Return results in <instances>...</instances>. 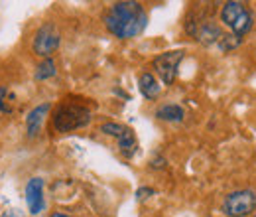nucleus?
Segmentation results:
<instances>
[{
  "label": "nucleus",
  "mask_w": 256,
  "mask_h": 217,
  "mask_svg": "<svg viewBox=\"0 0 256 217\" xmlns=\"http://www.w3.org/2000/svg\"><path fill=\"white\" fill-rule=\"evenodd\" d=\"M148 24V14L140 2L122 0L114 2L104 14V26L118 40H130L140 36Z\"/></svg>",
  "instance_id": "1"
},
{
  "label": "nucleus",
  "mask_w": 256,
  "mask_h": 217,
  "mask_svg": "<svg viewBox=\"0 0 256 217\" xmlns=\"http://www.w3.org/2000/svg\"><path fill=\"white\" fill-rule=\"evenodd\" d=\"M91 119H93V115H91L89 107L65 99L52 117V128L58 132H71V130L87 126L91 123Z\"/></svg>",
  "instance_id": "2"
},
{
  "label": "nucleus",
  "mask_w": 256,
  "mask_h": 217,
  "mask_svg": "<svg viewBox=\"0 0 256 217\" xmlns=\"http://www.w3.org/2000/svg\"><path fill=\"white\" fill-rule=\"evenodd\" d=\"M221 20H223L224 26L230 30V34L240 38V40L252 30V24H254L252 10L240 0L224 2L223 8H221Z\"/></svg>",
  "instance_id": "3"
},
{
  "label": "nucleus",
  "mask_w": 256,
  "mask_h": 217,
  "mask_svg": "<svg viewBox=\"0 0 256 217\" xmlns=\"http://www.w3.org/2000/svg\"><path fill=\"white\" fill-rule=\"evenodd\" d=\"M186 32L193 36L197 42H201L203 46H213L219 44L224 34L221 26L211 20L209 16H205L203 12H190L188 20H186Z\"/></svg>",
  "instance_id": "4"
},
{
  "label": "nucleus",
  "mask_w": 256,
  "mask_h": 217,
  "mask_svg": "<svg viewBox=\"0 0 256 217\" xmlns=\"http://www.w3.org/2000/svg\"><path fill=\"white\" fill-rule=\"evenodd\" d=\"M223 213L226 217H246L256 209V191L254 189H236L224 195Z\"/></svg>",
  "instance_id": "5"
},
{
  "label": "nucleus",
  "mask_w": 256,
  "mask_h": 217,
  "mask_svg": "<svg viewBox=\"0 0 256 217\" xmlns=\"http://www.w3.org/2000/svg\"><path fill=\"white\" fill-rule=\"evenodd\" d=\"M184 58H186L184 50H170V52H164V54L154 58L152 65H154V69H156V73H158L164 85H172L176 81L178 67H180Z\"/></svg>",
  "instance_id": "6"
},
{
  "label": "nucleus",
  "mask_w": 256,
  "mask_h": 217,
  "mask_svg": "<svg viewBox=\"0 0 256 217\" xmlns=\"http://www.w3.org/2000/svg\"><path fill=\"white\" fill-rule=\"evenodd\" d=\"M60 44H62V34L58 32V28L52 22H48V24H44L40 30L36 32L32 42V50L36 56L48 60L60 48Z\"/></svg>",
  "instance_id": "7"
},
{
  "label": "nucleus",
  "mask_w": 256,
  "mask_h": 217,
  "mask_svg": "<svg viewBox=\"0 0 256 217\" xmlns=\"http://www.w3.org/2000/svg\"><path fill=\"white\" fill-rule=\"evenodd\" d=\"M26 203H28V211L32 215H38L44 211L46 207V199H44V178H30L26 184Z\"/></svg>",
  "instance_id": "8"
},
{
  "label": "nucleus",
  "mask_w": 256,
  "mask_h": 217,
  "mask_svg": "<svg viewBox=\"0 0 256 217\" xmlns=\"http://www.w3.org/2000/svg\"><path fill=\"white\" fill-rule=\"evenodd\" d=\"M50 109H52L50 103H42V105L34 107L32 111L28 113V117H26V132H28V138H36V136L40 134L44 119H46V115L50 113Z\"/></svg>",
  "instance_id": "9"
},
{
  "label": "nucleus",
  "mask_w": 256,
  "mask_h": 217,
  "mask_svg": "<svg viewBox=\"0 0 256 217\" xmlns=\"http://www.w3.org/2000/svg\"><path fill=\"white\" fill-rule=\"evenodd\" d=\"M138 89H140V93L144 99H148V101H152V99H156L158 95H160V81L156 79V75L154 73H142L140 77H138Z\"/></svg>",
  "instance_id": "10"
},
{
  "label": "nucleus",
  "mask_w": 256,
  "mask_h": 217,
  "mask_svg": "<svg viewBox=\"0 0 256 217\" xmlns=\"http://www.w3.org/2000/svg\"><path fill=\"white\" fill-rule=\"evenodd\" d=\"M116 142H118L120 154L124 156V158H132V156L138 152V140H136V134H134V130L130 126L124 128V132L116 138Z\"/></svg>",
  "instance_id": "11"
},
{
  "label": "nucleus",
  "mask_w": 256,
  "mask_h": 217,
  "mask_svg": "<svg viewBox=\"0 0 256 217\" xmlns=\"http://www.w3.org/2000/svg\"><path fill=\"white\" fill-rule=\"evenodd\" d=\"M184 117H186L184 107H180V105H176V103L162 105L160 109L156 111V119L166 121V123H180V121H184Z\"/></svg>",
  "instance_id": "12"
},
{
  "label": "nucleus",
  "mask_w": 256,
  "mask_h": 217,
  "mask_svg": "<svg viewBox=\"0 0 256 217\" xmlns=\"http://www.w3.org/2000/svg\"><path fill=\"white\" fill-rule=\"evenodd\" d=\"M16 95L12 93L10 87L6 85H0V113L2 115H12L14 109H16Z\"/></svg>",
  "instance_id": "13"
},
{
  "label": "nucleus",
  "mask_w": 256,
  "mask_h": 217,
  "mask_svg": "<svg viewBox=\"0 0 256 217\" xmlns=\"http://www.w3.org/2000/svg\"><path fill=\"white\" fill-rule=\"evenodd\" d=\"M58 73V67H56V62L52 60V58H48V60H44V62L40 63L38 67H36V79L38 81H46V79H50V77H54Z\"/></svg>",
  "instance_id": "14"
},
{
  "label": "nucleus",
  "mask_w": 256,
  "mask_h": 217,
  "mask_svg": "<svg viewBox=\"0 0 256 217\" xmlns=\"http://www.w3.org/2000/svg\"><path fill=\"white\" fill-rule=\"evenodd\" d=\"M240 38H236V36H232V34H224L223 38H221V42L217 44L219 46V50L221 52H230V50H234V48H238L240 46Z\"/></svg>",
  "instance_id": "15"
},
{
  "label": "nucleus",
  "mask_w": 256,
  "mask_h": 217,
  "mask_svg": "<svg viewBox=\"0 0 256 217\" xmlns=\"http://www.w3.org/2000/svg\"><path fill=\"white\" fill-rule=\"evenodd\" d=\"M124 128H126V124H120V123H104L100 124V132L102 134H106V136H114V138H118L122 132H124Z\"/></svg>",
  "instance_id": "16"
},
{
  "label": "nucleus",
  "mask_w": 256,
  "mask_h": 217,
  "mask_svg": "<svg viewBox=\"0 0 256 217\" xmlns=\"http://www.w3.org/2000/svg\"><path fill=\"white\" fill-rule=\"evenodd\" d=\"M154 193H156L154 187H140V189L136 191V199L142 201V199H146V197H150V195H154Z\"/></svg>",
  "instance_id": "17"
},
{
  "label": "nucleus",
  "mask_w": 256,
  "mask_h": 217,
  "mask_svg": "<svg viewBox=\"0 0 256 217\" xmlns=\"http://www.w3.org/2000/svg\"><path fill=\"white\" fill-rule=\"evenodd\" d=\"M2 217H24V213L20 211V209H6Z\"/></svg>",
  "instance_id": "18"
},
{
  "label": "nucleus",
  "mask_w": 256,
  "mask_h": 217,
  "mask_svg": "<svg viewBox=\"0 0 256 217\" xmlns=\"http://www.w3.org/2000/svg\"><path fill=\"white\" fill-rule=\"evenodd\" d=\"M152 166H154V168H164V166H166V160H164V158H156V160L152 162Z\"/></svg>",
  "instance_id": "19"
},
{
  "label": "nucleus",
  "mask_w": 256,
  "mask_h": 217,
  "mask_svg": "<svg viewBox=\"0 0 256 217\" xmlns=\"http://www.w3.org/2000/svg\"><path fill=\"white\" fill-rule=\"evenodd\" d=\"M50 217H71V215H67V213H62V211H54Z\"/></svg>",
  "instance_id": "20"
}]
</instances>
